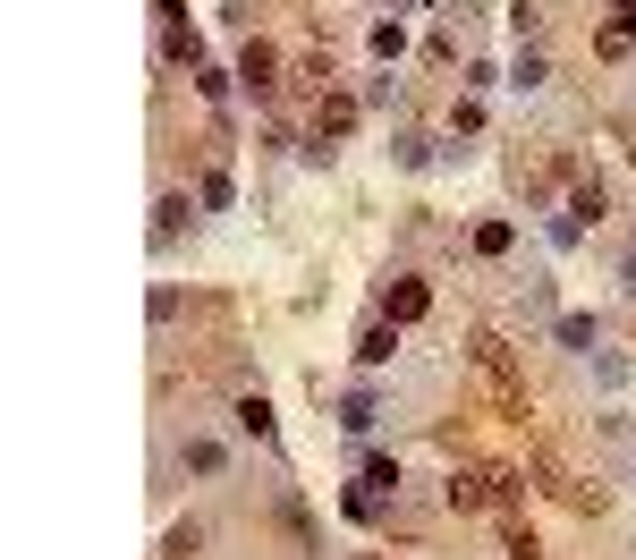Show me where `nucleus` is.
<instances>
[{
  "label": "nucleus",
  "mask_w": 636,
  "mask_h": 560,
  "mask_svg": "<svg viewBox=\"0 0 636 560\" xmlns=\"http://www.w3.org/2000/svg\"><path fill=\"white\" fill-rule=\"evenodd\" d=\"M467 357H476L484 391H492V408H501V416H518V425H526V365H518V348H509L501 331H476V340H467Z\"/></svg>",
  "instance_id": "nucleus-1"
},
{
  "label": "nucleus",
  "mask_w": 636,
  "mask_h": 560,
  "mask_svg": "<svg viewBox=\"0 0 636 560\" xmlns=\"http://www.w3.org/2000/svg\"><path fill=\"white\" fill-rule=\"evenodd\" d=\"M356 119H365V94H322V102H315V145H306V153L322 162V153H331V145H340Z\"/></svg>",
  "instance_id": "nucleus-2"
},
{
  "label": "nucleus",
  "mask_w": 636,
  "mask_h": 560,
  "mask_svg": "<svg viewBox=\"0 0 636 560\" xmlns=\"http://www.w3.org/2000/svg\"><path fill=\"white\" fill-rule=\"evenodd\" d=\"M238 85H247L254 102H272L281 94V52H272V43H247V52H238Z\"/></svg>",
  "instance_id": "nucleus-3"
},
{
  "label": "nucleus",
  "mask_w": 636,
  "mask_h": 560,
  "mask_svg": "<svg viewBox=\"0 0 636 560\" xmlns=\"http://www.w3.org/2000/svg\"><path fill=\"white\" fill-rule=\"evenodd\" d=\"M382 315H390V323H424V315H433V289H424L416 272H399V281L382 289Z\"/></svg>",
  "instance_id": "nucleus-4"
},
{
  "label": "nucleus",
  "mask_w": 636,
  "mask_h": 560,
  "mask_svg": "<svg viewBox=\"0 0 636 560\" xmlns=\"http://www.w3.org/2000/svg\"><path fill=\"white\" fill-rule=\"evenodd\" d=\"M161 68H204V34L188 26V18H161Z\"/></svg>",
  "instance_id": "nucleus-5"
},
{
  "label": "nucleus",
  "mask_w": 636,
  "mask_h": 560,
  "mask_svg": "<svg viewBox=\"0 0 636 560\" xmlns=\"http://www.w3.org/2000/svg\"><path fill=\"white\" fill-rule=\"evenodd\" d=\"M636 52V0H611L603 34H594V60H628Z\"/></svg>",
  "instance_id": "nucleus-6"
},
{
  "label": "nucleus",
  "mask_w": 636,
  "mask_h": 560,
  "mask_svg": "<svg viewBox=\"0 0 636 560\" xmlns=\"http://www.w3.org/2000/svg\"><path fill=\"white\" fill-rule=\"evenodd\" d=\"M442 501L450 510H492V467H450Z\"/></svg>",
  "instance_id": "nucleus-7"
},
{
  "label": "nucleus",
  "mask_w": 636,
  "mask_h": 560,
  "mask_svg": "<svg viewBox=\"0 0 636 560\" xmlns=\"http://www.w3.org/2000/svg\"><path fill=\"white\" fill-rule=\"evenodd\" d=\"M560 213H569L577 230H594V221H603V213H611V187H603V179H594V170H586V179H577V187H569V204H560Z\"/></svg>",
  "instance_id": "nucleus-8"
},
{
  "label": "nucleus",
  "mask_w": 636,
  "mask_h": 560,
  "mask_svg": "<svg viewBox=\"0 0 636 560\" xmlns=\"http://www.w3.org/2000/svg\"><path fill=\"white\" fill-rule=\"evenodd\" d=\"M188 213H195V204L179 196V187H170V196L154 204V255H170V247H179V230H188Z\"/></svg>",
  "instance_id": "nucleus-9"
},
{
  "label": "nucleus",
  "mask_w": 636,
  "mask_h": 560,
  "mask_svg": "<svg viewBox=\"0 0 636 560\" xmlns=\"http://www.w3.org/2000/svg\"><path fill=\"white\" fill-rule=\"evenodd\" d=\"M390 348H399V323H390V315H374V323L356 331V365H365V374H374V365H390Z\"/></svg>",
  "instance_id": "nucleus-10"
},
{
  "label": "nucleus",
  "mask_w": 636,
  "mask_h": 560,
  "mask_svg": "<svg viewBox=\"0 0 636 560\" xmlns=\"http://www.w3.org/2000/svg\"><path fill=\"white\" fill-rule=\"evenodd\" d=\"M229 416H238V433H247V442H281V425H272V399H263V391H247Z\"/></svg>",
  "instance_id": "nucleus-11"
},
{
  "label": "nucleus",
  "mask_w": 636,
  "mask_h": 560,
  "mask_svg": "<svg viewBox=\"0 0 636 560\" xmlns=\"http://www.w3.org/2000/svg\"><path fill=\"white\" fill-rule=\"evenodd\" d=\"M179 467H188V476H222V467H229V450L213 442V433H195L188 450H179Z\"/></svg>",
  "instance_id": "nucleus-12"
},
{
  "label": "nucleus",
  "mask_w": 636,
  "mask_h": 560,
  "mask_svg": "<svg viewBox=\"0 0 636 560\" xmlns=\"http://www.w3.org/2000/svg\"><path fill=\"white\" fill-rule=\"evenodd\" d=\"M543 77H552V60H543L535 43H518V60H509V85H518V94H535Z\"/></svg>",
  "instance_id": "nucleus-13"
},
{
  "label": "nucleus",
  "mask_w": 636,
  "mask_h": 560,
  "mask_svg": "<svg viewBox=\"0 0 636 560\" xmlns=\"http://www.w3.org/2000/svg\"><path fill=\"white\" fill-rule=\"evenodd\" d=\"M340 425H349V433H374L382 425V399L374 391H349V399H340Z\"/></svg>",
  "instance_id": "nucleus-14"
},
{
  "label": "nucleus",
  "mask_w": 636,
  "mask_h": 560,
  "mask_svg": "<svg viewBox=\"0 0 636 560\" xmlns=\"http://www.w3.org/2000/svg\"><path fill=\"white\" fill-rule=\"evenodd\" d=\"M509 247H518V230H509V221H476V255H484V264H501Z\"/></svg>",
  "instance_id": "nucleus-15"
},
{
  "label": "nucleus",
  "mask_w": 636,
  "mask_h": 560,
  "mask_svg": "<svg viewBox=\"0 0 636 560\" xmlns=\"http://www.w3.org/2000/svg\"><path fill=\"white\" fill-rule=\"evenodd\" d=\"M229 196H238V187H229V170L213 162V170H204V187H195V204H204V213H229Z\"/></svg>",
  "instance_id": "nucleus-16"
},
{
  "label": "nucleus",
  "mask_w": 636,
  "mask_h": 560,
  "mask_svg": "<svg viewBox=\"0 0 636 560\" xmlns=\"http://www.w3.org/2000/svg\"><path fill=\"white\" fill-rule=\"evenodd\" d=\"M501 552H509V560H535V527H526L518 510H509V518H501Z\"/></svg>",
  "instance_id": "nucleus-17"
},
{
  "label": "nucleus",
  "mask_w": 636,
  "mask_h": 560,
  "mask_svg": "<svg viewBox=\"0 0 636 560\" xmlns=\"http://www.w3.org/2000/svg\"><path fill=\"white\" fill-rule=\"evenodd\" d=\"M399 52H408V34H399V18H382L374 26V60H399Z\"/></svg>",
  "instance_id": "nucleus-18"
},
{
  "label": "nucleus",
  "mask_w": 636,
  "mask_h": 560,
  "mask_svg": "<svg viewBox=\"0 0 636 560\" xmlns=\"http://www.w3.org/2000/svg\"><path fill=\"white\" fill-rule=\"evenodd\" d=\"M560 340H569V348H586V357H594V315H560Z\"/></svg>",
  "instance_id": "nucleus-19"
},
{
  "label": "nucleus",
  "mask_w": 636,
  "mask_h": 560,
  "mask_svg": "<svg viewBox=\"0 0 636 560\" xmlns=\"http://www.w3.org/2000/svg\"><path fill=\"white\" fill-rule=\"evenodd\" d=\"M450 136H484V102H476V94H467L458 111H450Z\"/></svg>",
  "instance_id": "nucleus-20"
},
{
  "label": "nucleus",
  "mask_w": 636,
  "mask_h": 560,
  "mask_svg": "<svg viewBox=\"0 0 636 560\" xmlns=\"http://www.w3.org/2000/svg\"><path fill=\"white\" fill-rule=\"evenodd\" d=\"M195 544H204V535H195V518H188V527H170V535H161V560H188Z\"/></svg>",
  "instance_id": "nucleus-21"
},
{
  "label": "nucleus",
  "mask_w": 636,
  "mask_h": 560,
  "mask_svg": "<svg viewBox=\"0 0 636 560\" xmlns=\"http://www.w3.org/2000/svg\"><path fill=\"white\" fill-rule=\"evenodd\" d=\"M620 289H628V297H636V255H620Z\"/></svg>",
  "instance_id": "nucleus-22"
},
{
  "label": "nucleus",
  "mask_w": 636,
  "mask_h": 560,
  "mask_svg": "<svg viewBox=\"0 0 636 560\" xmlns=\"http://www.w3.org/2000/svg\"><path fill=\"white\" fill-rule=\"evenodd\" d=\"M382 9H390V18H399V9H416V0H382Z\"/></svg>",
  "instance_id": "nucleus-23"
},
{
  "label": "nucleus",
  "mask_w": 636,
  "mask_h": 560,
  "mask_svg": "<svg viewBox=\"0 0 636 560\" xmlns=\"http://www.w3.org/2000/svg\"><path fill=\"white\" fill-rule=\"evenodd\" d=\"M356 560H365V552H356Z\"/></svg>",
  "instance_id": "nucleus-24"
}]
</instances>
